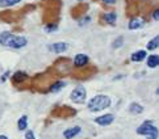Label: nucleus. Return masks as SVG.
Returning a JSON list of instances; mask_svg holds the SVG:
<instances>
[{
    "mask_svg": "<svg viewBox=\"0 0 159 139\" xmlns=\"http://www.w3.org/2000/svg\"><path fill=\"white\" fill-rule=\"evenodd\" d=\"M28 40L25 37H20V36H13L9 32H3L0 33V45L7 46L11 49H21L26 46Z\"/></svg>",
    "mask_w": 159,
    "mask_h": 139,
    "instance_id": "nucleus-1",
    "label": "nucleus"
},
{
    "mask_svg": "<svg viewBox=\"0 0 159 139\" xmlns=\"http://www.w3.org/2000/svg\"><path fill=\"white\" fill-rule=\"evenodd\" d=\"M112 104V100L107 94H98V96L92 97L87 104V108L89 112H101L107 108H109Z\"/></svg>",
    "mask_w": 159,
    "mask_h": 139,
    "instance_id": "nucleus-2",
    "label": "nucleus"
},
{
    "mask_svg": "<svg viewBox=\"0 0 159 139\" xmlns=\"http://www.w3.org/2000/svg\"><path fill=\"white\" fill-rule=\"evenodd\" d=\"M137 134L143 135L147 139H158V129L151 121H146L137 129Z\"/></svg>",
    "mask_w": 159,
    "mask_h": 139,
    "instance_id": "nucleus-3",
    "label": "nucleus"
},
{
    "mask_svg": "<svg viewBox=\"0 0 159 139\" xmlns=\"http://www.w3.org/2000/svg\"><path fill=\"white\" fill-rule=\"evenodd\" d=\"M70 98H71V101H74L75 104H83L84 101H86V98H87L86 88L82 87V85H78L75 89L71 92Z\"/></svg>",
    "mask_w": 159,
    "mask_h": 139,
    "instance_id": "nucleus-4",
    "label": "nucleus"
},
{
    "mask_svg": "<svg viewBox=\"0 0 159 139\" xmlns=\"http://www.w3.org/2000/svg\"><path fill=\"white\" fill-rule=\"evenodd\" d=\"M88 62H89L88 55H86V54H76L75 58H74V67L83 68V67H86V66L88 64Z\"/></svg>",
    "mask_w": 159,
    "mask_h": 139,
    "instance_id": "nucleus-5",
    "label": "nucleus"
},
{
    "mask_svg": "<svg viewBox=\"0 0 159 139\" xmlns=\"http://www.w3.org/2000/svg\"><path fill=\"white\" fill-rule=\"evenodd\" d=\"M113 121H115V115L108 113V114H104V115H100L98 118H95V122L100 126H109L111 124H113Z\"/></svg>",
    "mask_w": 159,
    "mask_h": 139,
    "instance_id": "nucleus-6",
    "label": "nucleus"
},
{
    "mask_svg": "<svg viewBox=\"0 0 159 139\" xmlns=\"http://www.w3.org/2000/svg\"><path fill=\"white\" fill-rule=\"evenodd\" d=\"M82 132V127L80 126H74V127H69L63 131V137L65 139H74L75 137H78Z\"/></svg>",
    "mask_w": 159,
    "mask_h": 139,
    "instance_id": "nucleus-7",
    "label": "nucleus"
},
{
    "mask_svg": "<svg viewBox=\"0 0 159 139\" xmlns=\"http://www.w3.org/2000/svg\"><path fill=\"white\" fill-rule=\"evenodd\" d=\"M67 49H69V45L65 43V42H57V43H53V45H49V50L55 53V54L65 53Z\"/></svg>",
    "mask_w": 159,
    "mask_h": 139,
    "instance_id": "nucleus-8",
    "label": "nucleus"
},
{
    "mask_svg": "<svg viewBox=\"0 0 159 139\" xmlns=\"http://www.w3.org/2000/svg\"><path fill=\"white\" fill-rule=\"evenodd\" d=\"M146 57H147V53L145 51V50H138V51H135V53L132 54L130 59H132V62L139 63V62H142L143 59H146Z\"/></svg>",
    "mask_w": 159,
    "mask_h": 139,
    "instance_id": "nucleus-9",
    "label": "nucleus"
},
{
    "mask_svg": "<svg viewBox=\"0 0 159 139\" xmlns=\"http://www.w3.org/2000/svg\"><path fill=\"white\" fill-rule=\"evenodd\" d=\"M26 79H28V75L25 74L24 71H17V72H15L13 76H12V80H13V83H16V84L24 83Z\"/></svg>",
    "mask_w": 159,
    "mask_h": 139,
    "instance_id": "nucleus-10",
    "label": "nucleus"
},
{
    "mask_svg": "<svg viewBox=\"0 0 159 139\" xmlns=\"http://www.w3.org/2000/svg\"><path fill=\"white\" fill-rule=\"evenodd\" d=\"M145 24V21L143 20H141L138 17H134L130 20V23H129V29L130 30H135V29H141L142 26H143Z\"/></svg>",
    "mask_w": 159,
    "mask_h": 139,
    "instance_id": "nucleus-11",
    "label": "nucleus"
},
{
    "mask_svg": "<svg viewBox=\"0 0 159 139\" xmlns=\"http://www.w3.org/2000/svg\"><path fill=\"white\" fill-rule=\"evenodd\" d=\"M143 110L145 108L138 102H132L129 105V112L132 114H141V113H143Z\"/></svg>",
    "mask_w": 159,
    "mask_h": 139,
    "instance_id": "nucleus-12",
    "label": "nucleus"
},
{
    "mask_svg": "<svg viewBox=\"0 0 159 139\" xmlns=\"http://www.w3.org/2000/svg\"><path fill=\"white\" fill-rule=\"evenodd\" d=\"M159 66V57L155 54L150 55V57H147V67L149 68H157Z\"/></svg>",
    "mask_w": 159,
    "mask_h": 139,
    "instance_id": "nucleus-13",
    "label": "nucleus"
},
{
    "mask_svg": "<svg viewBox=\"0 0 159 139\" xmlns=\"http://www.w3.org/2000/svg\"><path fill=\"white\" fill-rule=\"evenodd\" d=\"M103 19L107 24H109V25H115L116 24V20H117V15L115 12H109V13H105L103 16Z\"/></svg>",
    "mask_w": 159,
    "mask_h": 139,
    "instance_id": "nucleus-14",
    "label": "nucleus"
},
{
    "mask_svg": "<svg viewBox=\"0 0 159 139\" xmlns=\"http://www.w3.org/2000/svg\"><path fill=\"white\" fill-rule=\"evenodd\" d=\"M65 85H66V83H65V81H55L54 84L50 87V89H49V91H50V92H53V93H57V92H59Z\"/></svg>",
    "mask_w": 159,
    "mask_h": 139,
    "instance_id": "nucleus-15",
    "label": "nucleus"
},
{
    "mask_svg": "<svg viewBox=\"0 0 159 139\" xmlns=\"http://www.w3.org/2000/svg\"><path fill=\"white\" fill-rule=\"evenodd\" d=\"M26 127H28V117L22 115L21 118L19 119V122H17V129L20 131H22V130H26Z\"/></svg>",
    "mask_w": 159,
    "mask_h": 139,
    "instance_id": "nucleus-16",
    "label": "nucleus"
},
{
    "mask_svg": "<svg viewBox=\"0 0 159 139\" xmlns=\"http://www.w3.org/2000/svg\"><path fill=\"white\" fill-rule=\"evenodd\" d=\"M158 45H159V37L157 36V37H154L152 40L150 41V42H147V50H155V49H158Z\"/></svg>",
    "mask_w": 159,
    "mask_h": 139,
    "instance_id": "nucleus-17",
    "label": "nucleus"
},
{
    "mask_svg": "<svg viewBox=\"0 0 159 139\" xmlns=\"http://www.w3.org/2000/svg\"><path fill=\"white\" fill-rule=\"evenodd\" d=\"M21 0H0V7H12L19 4Z\"/></svg>",
    "mask_w": 159,
    "mask_h": 139,
    "instance_id": "nucleus-18",
    "label": "nucleus"
},
{
    "mask_svg": "<svg viewBox=\"0 0 159 139\" xmlns=\"http://www.w3.org/2000/svg\"><path fill=\"white\" fill-rule=\"evenodd\" d=\"M122 45H124V37H118V38H116L115 42H113V47H115V49H120Z\"/></svg>",
    "mask_w": 159,
    "mask_h": 139,
    "instance_id": "nucleus-19",
    "label": "nucleus"
},
{
    "mask_svg": "<svg viewBox=\"0 0 159 139\" xmlns=\"http://www.w3.org/2000/svg\"><path fill=\"white\" fill-rule=\"evenodd\" d=\"M25 139H36L34 132H33L32 130H28V131H26V134H25Z\"/></svg>",
    "mask_w": 159,
    "mask_h": 139,
    "instance_id": "nucleus-20",
    "label": "nucleus"
},
{
    "mask_svg": "<svg viewBox=\"0 0 159 139\" xmlns=\"http://www.w3.org/2000/svg\"><path fill=\"white\" fill-rule=\"evenodd\" d=\"M48 32H52V30H57V24H49L46 28Z\"/></svg>",
    "mask_w": 159,
    "mask_h": 139,
    "instance_id": "nucleus-21",
    "label": "nucleus"
},
{
    "mask_svg": "<svg viewBox=\"0 0 159 139\" xmlns=\"http://www.w3.org/2000/svg\"><path fill=\"white\" fill-rule=\"evenodd\" d=\"M152 19L154 20H158L159 19V9H155L154 13H152Z\"/></svg>",
    "mask_w": 159,
    "mask_h": 139,
    "instance_id": "nucleus-22",
    "label": "nucleus"
},
{
    "mask_svg": "<svg viewBox=\"0 0 159 139\" xmlns=\"http://www.w3.org/2000/svg\"><path fill=\"white\" fill-rule=\"evenodd\" d=\"M103 2H104L105 4H115L116 0H103Z\"/></svg>",
    "mask_w": 159,
    "mask_h": 139,
    "instance_id": "nucleus-23",
    "label": "nucleus"
},
{
    "mask_svg": "<svg viewBox=\"0 0 159 139\" xmlns=\"http://www.w3.org/2000/svg\"><path fill=\"white\" fill-rule=\"evenodd\" d=\"M8 75H9V72H8V71H7V72H5V74H4V75H3V77H2V81H4V80H5V79H7V77H8Z\"/></svg>",
    "mask_w": 159,
    "mask_h": 139,
    "instance_id": "nucleus-24",
    "label": "nucleus"
},
{
    "mask_svg": "<svg viewBox=\"0 0 159 139\" xmlns=\"http://www.w3.org/2000/svg\"><path fill=\"white\" fill-rule=\"evenodd\" d=\"M0 139H8L7 135H0Z\"/></svg>",
    "mask_w": 159,
    "mask_h": 139,
    "instance_id": "nucleus-25",
    "label": "nucleus"
}]
</instances>
